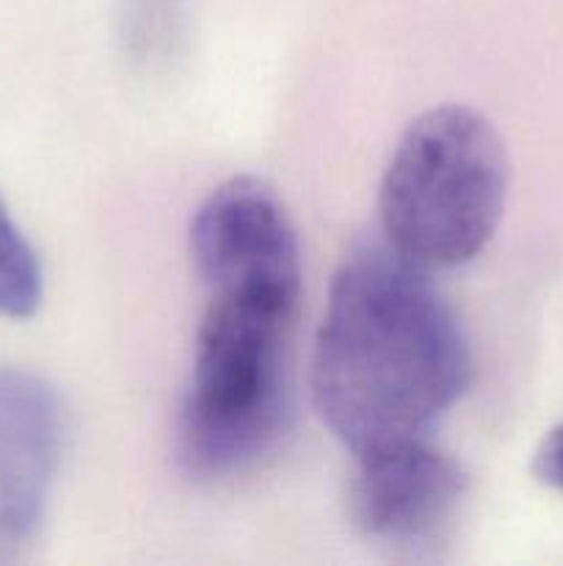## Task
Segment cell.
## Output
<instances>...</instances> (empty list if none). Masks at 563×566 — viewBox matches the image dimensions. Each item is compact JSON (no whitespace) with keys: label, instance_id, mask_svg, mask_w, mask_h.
<instances>
[{"label":"cell","instance_id":"obj_1","mask_svg":"<svg viewBox=\"0 0 563 566\" xmlns=\"http://www.w3.org/2000/svg\"><path fill=\"white\" fill-rule=\"evenodd\" d=\"M472 359L428 269L386 241L348 252L312 354V401L353 457L428 437L464 396Z\"/></svg>","mask_w":563,"mask_h":566},{"label":"cell","instance_id":"obj_2","mask_svg":"<svg viewBox=\"0 0 563 566\" xmlns=\"http://www.w3.org/2000/svg\"><path fill=\"white\" fill-rule=\"evenodd\" d=\"M506 193L495 125L467 105L431 108L406 127L381 180L384 241L423 269H456L491 241Z\"/></svg>","mask_w":563,"mask_h":566},{"label":"cell","instance_id":"obj_3","mask_svg":"<svg viewBox=\"0 0 563 566\" xmlns=\"http://www.w3.org/2000/svg\"><path fill=\"white\" fill-rule=\"evenodd\" d=\"M296 310L298 302L268 296H208L180 426L182 464L193 475L246 468L287 429Z\"/></svg>","mask_w":563,"mask_h":566},{"label":"cell","instance_id":"obj_4","mask_svg":"<svg viewBox=\"0 0 563 566\" xmlns=\"http://www.w3.org/2000/svg\"><path fill=\"white\" fill-rule=\"evenodd\" d=\"M191 258L208 296L301 298L296 230L282 199L259 177H232L199 205Z\"/></svg>","mask_w":563,"mask_h":566},{"label":"cell","instance_id":"obj_5","mask_svg":"<svg viewBox=\"0 0 563 566\" xmlns=\"http://www.w3.org/2000/svg\"><path fill=\"white\" fill-rule=\"evenodd\" d=\"M464 492L461 464L419 437L357 457L351 517L375 539H423L450 517Z\"/></svg>","mask_w":563,"mask_h":566},{"label":"cell","instance_id":"obj_6","mask_svg":"<svg viewBox=\"0 0 563 566\" xmlns=\"http://www.w3.org/2000/svg\"><path fill=\"white\" fill-rule=\"evenodd\" d=\"M61 440L64 409L53 387L0 368V545H20L42 525Z\"/></svg>","mask_w":563,"mask_h":566},{"label":"cell","instance_id":"obj_7","mask_svg":"<svg viewBox=\"0 0 563 566\" xmlns=\"http://www.w3.org/2000/svg\"><path fill=\"white\" fill-rule=\"evenodd\" d=\"M44 296L36 252L0 197V315L31 318Z\"/></svg>","mask_w":563,"mask_h":566},{"label":"cell","instance_id":"obj_8","mask_svg":"<svg viewBox=\"0 0 563 566\" xmlns=\"http://www.w3.org/2000/svg\"><path fill=\"white\" fill-rule=\"evenodd\" d=\"M533 473L541 484L563 492V423L555 426L535 448Z\"/></svg>","mask_w":563,"mask_h":566}]
</instances>
